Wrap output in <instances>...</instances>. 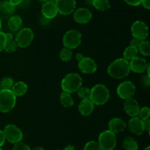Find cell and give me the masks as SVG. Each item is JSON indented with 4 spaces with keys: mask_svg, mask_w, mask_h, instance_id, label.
I'll use <instances>...</instances> for the list:
<instances>
[{
    "mask_svg": "<svg viewBox=\"0 0 150 150\" xmlns=\"http://www.w3.org/2000/svg\"><path fill=\"white\" fill-rule=\"evenodd\" d=\"M130 71L128 60L124 58H119L113 61L107 69L108 75L114 79H122L127 76Z\"/></svg>",
    "mask_w": 150,
    "mask_h": 150,
    "instance_id": "cell-1",
    "label": "cell"
},
{
    "mask_svg": "<svg viewBox=\"0 0 150 150\" xmlns=\"http://www.w3.org/2000/svg\"><path fill=\"white\" fill-rule=\"evenodd\" d=\"M110 98V92L108 88L102 84H98L90 89L89 99L97 105H103Z\"/></svg>",
    "mask_w": 150,
    "mask_h": 150,
    "instance_id": "cell-2",
    "label": "cell"
},
{
    "mask_svg": "<svg viewBox=\"0 0 150 150\" xmlns=\"http://www.w3.org/2000/svg\"><path fill=\"white\" fill-rule=\"evenodd\" d=\"M82 85V78L79 74L70 73L66 75L61 82L62 89L64 92L72 94L77 92Z\"/></svg>",
    "mask_w": 150,
    "mask_h": 150,
    "instance_id": "cell-3",
    "label": "cell"
},
{
    "mask_svg": "<svg viewBox=\"0 0 150 150\" xmlns=\"http://www.w3.org/2000/svg\"><path fill=\"white\" fill-rule=\"evenodd\" d=\"M16 96L11 90H0V112L8 113L14 108Z\"/></svg>",
    "mask_w": 150,
    "mask_h": 150,
    "instance_id": "cell-4",
    "label": "cell"
},
{
    "mask_svg": "<svg viewBox=\"0 0 150 150\" xmlns=\"http://www.w3.org/2000/svg\"><path fill=\"white\" fill-rule=\"evenodd\" d=\"M98 144L102 150L114 149L117 145V138L114 132L105 130L101 132L98 138Z\"/></svg>",
    "mask_w": 150,
    "mask_h": 150,
    "instance_id": "cell-5",
    "label": "cell"
},
{
    "mask_svg": "<svg viewBox=\"0 0 150 150\" xmlns=\"http://www.w3.org/2000/svg\"><path fill=\"white\" fill-rule=\"evenodd\" d=\"M62 41L65 48L73 49L81 43V34L77 29H70L64 34Z\"/></svg>",
    "mask_w": 150,
    "mask_h": 150,
    "instance_id": "cell-6",
    "label": "cell"
},
{
    "mask_svg": "<svg viewBox=\"0 0 150 150\" xmlns=\"http://www.w3.org/2000/svg\"><path fill=\"white\" fill-rule=\"evenodd\" d=\"M34 39L33 31L30 28L25 27L20 29L16 36V42L18 46L21 48H26L29 46Z\"/></svg>",
    "mask_w": 150,
    "mask_h": 150,
    "instance_id": "cell-7",
    "label": "cell"
},
{
    "mask_svg": "<svg viewBox=\"0 0 150 150\" xmlns=\"http://www.w3.org/2000/svg\"><path fill=\"white\" fill-rule=\"evenodd\" d=\"M3 132L4 134L6 140L12 144H16L21 141L23 138V132L14 124H8L4 128Z\"/></svg>",
    "mask_w": 150,
    "mask_h": 150,
    "instance_id": "cell-8",
    "label": "cell"
},
{
    "mask_svg": "<svg viewBox=\"0 0 150 150\" xmlns=\"http://www.w3.org/2000/svg\"><path fill=\"white\" fill-rule=\"evenodd\" d=\"M117 93L122 99L132 98L136 93V85L130 81H124L117 87Z\"/></svg>",
    "mask_w": 150,
    "mask_h": 150,
    "instance_id": "cell-9",
    "label": "cell"
},
{
    "mask_svg": "<svg viewBox=\"0 0 150 150\" xmlns=\"http://www.w3.org/2000/svg\"><path fill=\"white\" fill-rule=\"evenodd\" d=\"M131 32L133 38L139 41H144L148 36L149 29L146 24L142 21H136L132 24Z\"/></svg>",
    "mask_w": 150,
    "mask_h": 150,
    "instance_id": "cell-10",
    "label": "cell"
},
{
    "mask_svg": "<svg viewBox=\"0 0 150 150\" xmlns=\"http://www.w3.org/2000/svg\"><path fill=\"white\" fill-rule=\"evenodd\" d=\"M57 11L63 16H67L74 12L76 7V0H56Z\"/></svg>",
    "mask_w": 150,
    "mask_h": 150,
    "instance_id": "cell-11",
    "label": "cell"
},
{
    "mask_svg": "<svg viewBox=\"0 0 150 150\" xmlns=\"http://www.w3.org/2000/svg\"><path fill=\"white\" fill-rule=\"evenodd\" d=\"M79 69L81 71L83 74H90L95 73L97 71V64L95 60L89 57H83L78 63Z\"/></svg>",
    "mask_w": 150,
    "mask_h": 150,
    "instance_id": "cell-12",
    "label": "cell"
},
{
    "mask_svg": "<svg viewBox=\"0 0 150 150\" xmlns=\"http://www.w3.org/2000/svg\"><path fill=\"white\" fill-rule=\"evenodd\" d=\"M129 65H130V71H133L135 73L142 74L146 70L149 64L144 58L136 56L134 58L130 60Z\"/></svg>",
    "mask_w": 150,
    "mask_h": 150,
    "instance_id": "cell-13",
    "label": "cell"
},
{
    "mask_svg": "<svg viewBox=\"0 0 150 150\" xmlns=\"http://www.w3.org/2000/svg\"><path fill=\"white\" fill-rule=\"evenodd\" d=\"M92 14L90 10L85 7H81L74 11L73 19L79 24H86L90 21Z\"/></svg>",
    "mask_w": 150,
    "mask_h": 150,
    "instance_id": "cell-14",
    "label": "cell"
},
{
    "mask_svg": "<svg viewBox=\"0 0 150 150\" xmlns=\"http://www.w3.org/2000/svg\"><path fill=\"white\" fill-rule=\"evenodd\" d=\"M128 128L132 133L136 135H142L144 132L143 121L139 117H132L128 122Z\"/></svg>",
    "mask_w": 150,
    "mask_h": 150,
    "instance_id": "cell-15",
    "label": "cell"
},
{
    "mask_svg": "<svg viewBox=\"0 0 150 150\" xmlns=\"http://www.w3.org/2000/svg\"><path fill=\"white\" fill-rule=\"evenodd\" d=\"M124 109L125 113L132 118L138 116L140 107L136 99L130 98L125 99V101L124 103Z\"/></svg>",
    "mask_w": 150,
    "mask_h": 150,
    "instance_id": "cell-16",
    "label": "cell"
},
{
    "mask_svg": "<svg viewBox=\"0 0 150 150\" xmlns=\"http://www.w3.org/2000/svg\"><path fill=\"white\" fill-rule=\"evenodd\" d=\"M41 12H42V16L45 17V19H48V20L55 18L58 13L57 7H56L54 2L43 3L42 5Z\"/></svg>",
    "mask_w": 150,
    "mask_h": 150,
    "instance_id": "cell-17",
    "label": "cell"
},
{
    "mask_svg": "<svg viewBox=\"0 0 150 150\" xmlns=\"http://www.w3.org/2000/svg\"><path fill=\"white\" fill-rule=\"evenodd\" d=\"M15 7L9 1H0V19H9L14 13Z\"/></svg>",
    "mask_w": 150,
    "mask_h": 150,
    "instance_id": "cell-18",
    "label": "cell"
},
{
    "mask_svg": "<svg viewBox=\"0 0 150 150\" xmlns=\"http://www.w3.org/2000/svg\"><path fill=\"white\" fill-rule=\"evenodd\" d=\"M127 124L120 118H114L108 122V130L114 132V134L119 133L126 128Z\"/></svg>",
    "mask_w": 150,
    "mask_h": 150,
    "instance_id": "cell-19",
    "label": "cell"
},
{
    "mask_svg": "<svg viewBox=\"0 0 150 150\" xmlns=\"http://www.w3.org/2000/svg\"><path fill=\"white\" fill-rule=\"evenodd\" d=\"M95 104L90 99H82L79 104V111L83 116H88L93 112Z\"/></svg>",
    "mask_w": 150,
    "mask_h": 150,
    "instance_id": "cell-20",
    "label": "cell"
},
{
    "mask_svg": "<svg viewBox=\"0 0 150 150\" xmlns=\"http://www.w3.org/2000/svg\"><path fill=\"white\" fill-rule=\"evenodd\" d=\"M7 26L12 32H16L20 30L22 26V19L18 15L10 16L7 21Z\"/></svg>",
    "mask_w": 150,
    "mask_h": 150,
    "instance_id": "cell-21",
    "label": "cell"
},
{
    "mask_svg": "<svg viewBox=\"0 0 150 150\" xmlns=\"http://www.w3.org/2000/svg\"><path fill=\"white\" fill-rule=\"evenodd\" d=\"M28 86L23 81H19L13 84V87L11 88L12 92L16 96H23L27 92Z\"/></svg>",
    "mask_w": 150,
    "mask_h": 150,
    "instance_id": "cell-22",
    "label": "cell"
},
{
    "mask_svg": "<svg viewBox=\"0 0 150 150\" xmlns=\"http://www.w3.org/2000/svg\"><path fill=\"white\" fill-rule=\"evenodd\" d=\"M92 4L95 9L102 12L108 10L111 7L109 0H92Z\"/></svg>",
    "mask_w": 150,
    "mask_h": 150,
    "instance_id": "cell-23",
    "label": "cell"
},
{
    "mask_svg": "<svg viewBox=\"0 0 150 150\" xmlns=\"http://www.w3.org/2000/svg\"><path fill=\"white\" fill-rule=\"evenodd\" d=\"M60 102L64 107H71L74 104V101L73 99V97L71 96L70 94L63 91L60 95Z\"/></svg>",
    "mask_w": 150,
    "mask_h": 150,
    "instance_id": "cell-24",
    "label": "cell"
},
{
    "mask_svg": "<svg viewBox=\"0 0 150 150\" xmlns=\"http://www.w3.org/2000/svg\"><path fill=\"white\" fill-rule=\"evenodd\" d=\"M138 53H139V51H138L137 47L129 46L125 49L124 53H123V58L127 60H130L136 57L138 55Z\"/></svg>",
    "mask_w": 150,
    "mask_h": 150,
    "instance_id": "cell-25",
    "label": "cell"
},
{
    "mask_svg": "<svg viewBox=\"0 0 150 150\" xmlns=\"http://www.w3.org/2000/svg\"><path fill=\"white\" fill-rule=\"evenodd\" d=\"M138 51L145 57H148L150 54V44L147 41H142L138 46Z\"/></svg>",
    "mask_w": 150,
    "mask_h": 150,
    "instance_id": "cell-26",
    "label": "cell"
},
{
    "mask_svg": "<svg viewBox=\"0 0 150 150\" xmlns=\"http://www.w3.org/2000/svg\"><path fill=\"white\" fill-rule=\"evenodd\" d=\"M123 146L126 150H138V144L133 138L127 137L123 141Z\"/></svg>",
    "mask_w": 150,
    "mask_h": 150,
    "instance_id": "cell-27",
    "label": "cell"
},
{
    "mask_svg": "<svg viewBox=\"0 0 150 150\" xmlns=\"http://www.w3.org/2000/svg\"><path fill=\"white\" fill-rule=\"evenodd\" d=\"M59 57L64 62L70 61L73 57V51H71V49H69L64 47L60 51Z\"/></svg>",
    "mask_w": 150,
    "mask_h": 150,
    "instance_id": "cell-28",
    "label": "cell"
},
{
    "mask_svg": "<svg viewBox=\"0 0 150 150\" xmlns=\"http://www.w3.org/2000/svg\"><path fill=\"white\" fill-rule=\"evenodd\" d=\"M14 82L10 77H4L0 82V89L1 90H11Z\"/></svg>",
    "mask_w": 150,
    "mask_h": 150,
    "instance_id": "cell-29",
    "label": "cell"
},
{
    "mask_svg": "<svg viewBox=\"0 0 150 150\" xmlns=\"http://www.w3.org/2000/svg\"><path fill=\"white\" fill-rule=\"evenodd\" d=\"M18 45L16 44V41L13 39L10 40H7L6 41V44H5V46H4V50L7 53H12L13 51H16L18 48Z\"/></svg>",
    "mask_w": 150,
    "mask_h": 150,
    "instance_id": "cell-30",
    "label": "cell"
},
{
    "mask_svg": "<svg viewBox=\"0 0 150 150\" xmlns=\"http://www.w3.org/2000/svg\"><path fill=\"white\" fill-rule=\"evenodd\" d=\"M78 96L80 97L81 99H89L90 96V89L86 87H81L77 91Z\"/></svg>",
    "mask_w": 150,
    "mask_h": 150,
    "instance_id": "cell-31",
    "label": "cell"
},
{
    "mask_svg": "<svg viewBox=\"0 0 150 150\" xmlns=\"http://www.w3.org/2000/svg\"><path fill=\"white\" fill-rule=\"evenodd\" d=\"M138 116H139V119L142 120H146L149 118L150 116V109L148 107H143L139 109Z\"/></svg>",
    "mask_w": 150,
    "mask_h": 150,
    "instance_id": "cell-32",
    "label": "cell"
},
{
    "mask_svg": "<svg viewBox=\"0 0 150 150\" xmlns=\"http://www.w3.org/2000/svg\"><path fill=\"white\" fill-rule=\"evenodd\" d=\"M83 150H102V149H101L100 146V145L98 144V142L92 141L86 143V145L84 146Z\"/></svg>",
    "mask_w": 150,
    "mask_h": 150,
    "instance_id": "cell-33",
    "label": "cell"
},
{
    "mask_svg": "<svg viewBox=\"0 0 150 150\" xmlns=\"http://www.w3.org/2000/svg\"><path fill=\"white\" fill-rule=\"evenodd\" d=\"M13 150H31L29 146L27 144H24L22 142H18L15 144L14 146H13Z\"/></svg>",
    "mask_w": 150,
    "mask_h": 150,
    "instance_id": "cell-34",
    "label": "cell"
},
{
    "mask_svg": "<svg viewBox=\"0 0 150 150\" xmlns=\"http://www.w3.org/2000/svg\"><path fill=\"white\" fill-rule=\"evenodd\" d=\"M6 44V37L5 33L0 31V52L3 51L5 46Z\"/></svg>",
    "mask_w": 150,
    "mask_h": 150,
    "instance_id": "cell-35",
    "label": "cell"
},
{
    "mask_svg": "<svg viewBox=\"0 0 150 150\" xmlns=\"http://www.w3.org/2000/svg\"><path fill=\"white\" fill-rule=\"evenodd\" d=\"M142 83L143 86L144 87H149L150 84V76L148 75H144L142 79Z\"/></svg>",
    "mask_w": 150,
    "mask_h": 150,
    "instance_id": "cell-36",
    "label": "cell"
},
{
    "mask_svg": "<svg viewBox=\"0 0 150 150\" xmlns=\"http://www.w3.org/2000/svg\"><path fill=\"white\" fill-rule=\"evenodd\" d=\"M124 1L130 6H139L141 4L142 0H124Z\"/></svg>",
    "mask_w": 150,
    "mask_h": 150,
    "instance_id": "cell-37",
    "label": "cell"
},
{
    "mask_svg": "<svg viewBox=\"0 0 150 150\" xmlns=\"http://www.w3.org/2000/svg\"><path fill=\"white\" fill-rule=\"evenodd\" d=\"M6 138L4 136V134L2 130H0V148L4 145V144L5 143Z\"/></svg>",
    "mask_w": 150,
    "mask_h": 150,
    "instance_id": "cell-38",
    "label": "cell"
},
{
    "mask_svg": "<svg viewBox=\"0 0 150 150\" xmlns=\"http://www.w3.org/2000/svg\"><path fill=\"white\" fill-rule=\"evenodd\" d=\"M143 121L144 126V130L148 131L149 132L150 129V120L149 119H146V120H142Z\"/></svg>",
    "mask_w": 150,
    "mask_h": 150,
    "instance_id": "cell-39",
    "label": "cell"
},
{
    "mask_svg": "<svg viewBox=\"0 0 150 150\" xmlns=\"http://www.w3.org/2000/svg\"><path fill=\"white\" fill-rule=\"evenodd\" d=\"M141 4H142V6L146 10L150 9V0H142Z\"/></svg>",
    "mask_w": 150,
    "mask_h": 150,
    "instance_id": "cell-40",
    "label": "cell"
},
{
    "mask_svg": "<svg viewBox=\"0 0 150 150\" xmlns=\"http://www.w3.org/2000/svg\"><path fill=\"white\" fill-rule=\"evenodd\" d=\"M23 0H9L10 3H11L12 5H13L14 7L16 6H20L22 4Z\"/></svg>",
    "mask_w": 150,
    "mask_h": 150,
    "instance_id": "cell-41",
    "label": "cell"
},
{
    "mask_svg": "<svg viewBox=\"0 0 150 150\" xmlns=\"http://www.w3.org/2000/svg\"><path fill=\"white\" fill-rule=\"evenodd\" d=\"M140 41H139V40L136 39V38H133V39H132L131 41H130V46H133L137 47V48H138V46H139V43H140Z\"/></svg>",
    "mask_w": 150,
    "mask_h": 150,
    "instance_id": "cell-42",
    "label": "cell"
},
{
    "mask_svg": "<svg viewBox=\"0 0 150 150\" xmlns=\"http://www.w3.org/2000/svg\"><path fill=\"white\" fill-rule=\"evenodd\" d=\"M83 57V56L82 55V54H81V53H78V54H76V58L78 61H80V60H81Z\"/></svg>",
    "mask_w": 150,
    "mask_h": 150,
    "instance_id": "cell-43",
    "label": "cell"
},
{
    "mask_svg": "<svg viewBox=\"0 0 150 150\" xmlns=\"http://www.w3.org/2000/svg\"><path fill=\"white\" fill-rule=\"evenodd\" d=\"M75 149V147L72 145H68L67 146H65L63 150H74Z\"/></svg>",
    "mask_w": 150,
    "mask_h": 150,
    "instance_id": "cell-44",
    "label": "cell"
},
{
    "mask_svg": "<svg viewBox=\"0 0 150 150\" xmlns=\"http://www.w3.org/2000/svg\"><path fill=\"white\" fill-rule=\"evenodd\" d=\"M39 1L42 3H45V2H55L56 0H39Z\"/></svg>",
    "mask_w": 150,
    "mask_h": 150,
    "instance_id": "cell-45",
    "label": "cell"
},
{
    "mask_svg": "<svg viewBox=\"0 0 150 150\" xmlns=\"http://www.w3.org/2000/svg\"><path fill=\"white\" fill-rule=\"evenodd\" d=\"M31 150H45V149H44L41 146H36Z\"/></svg>",
    "mask_w": 150,
    "mask_h": 150,
    "instance_id": "cell-46",
    "label": "cell"
},
{
    "mask_svg": "<svg viewBox=\"0 0 150 150\" xmlns=\"http://www.w3.org/2000/svg\"><path fill=\"white\" fill-rule=\"evenodd\" d=\"M144 150H150V146H148L147 147H146V148L144 149Z\"/></svg>",
    "mask_w": 150,
    "mask_h": 150,
    "instance_id": "cell-47",
    "label": "cell"
},
{
    "mask_svg": "<svg viewBox=\"0 0 150 150\" xmlns=\"http://www.w3.org/2000/svg\"><path fill=\"white\" fill-rule=\"evenodd\" d=\"M1 20L0 19V29H1Z\"/></svg>",
    "mask_w": 150,
    "mask_h": 150,
    "instance_id": "cell-48",
    "label": "cell"
},
{
    "mask_svg": "<svg viewBox=\"0 0 150 150\" xmlns=\"http://www.w3.org/2000/svg\"><path fill=\"white\" fill-rule=\"evenodd\" d=\"M0 150H3V149H1V148H0Z\"/></svg>",
    "mask_w": 150,
    "mask_h": 150,
    "instance_id": "cell-49",
    "label": "cell"
},
{
    "mask_svg": "<svg viewBox=\"0 0 150 150\" xmlns=\"http://www.w3.org/2000/svg\"><path fill=\"white\" fill-rule=\"evenodd\" d=\"M112 150H114V149H112Z\"/></svg>",
    "mask_w": 150,
    "mask_h": 150,
    "instance_id": "cell-50",
    "label": "cell"
},
{
    "mask_svg": "<svg viewBox=\"0 0 150 150\" xmlns=\"http://www.w3.org/2000/svg\"><path fill=\"white\" fill-rule=\"evenodd\" d=\"M0 90H1V89H0Z\"/></svg>",
    "mask_w": 150,
    "mask_h": 150,
    "instance_id": "cell-51",
    "label": "cell"
}]
</instances>
